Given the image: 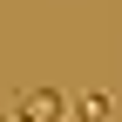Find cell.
I'll list each match as a JSON object with an SVG mask.
<instances>
[{
  "instance_id": "6da1fadb",
  "label": "cell",
  "mask_w": 122,
  "mask_h": 122,
  "mask_svg": "<svg viewBox=\"0 0 122 122\" xmlns=\"http://www.w3.org/2000/svg\"><path fill=\"white\" fill-rule=\"evenodd\" d=\"M14 115H27V122H61V115H68V95H61V88H27V95L14 102Z\"/></svg>"
},
{
  "instance_id": "7a4b0ae2",
  "label": "cell",
  "mask_w": 122,
  "mask_h": 122,
  "mask_svg": "<svg viewBox=\"0 0 122 122\" xmlns=\"http://www.w3.org/2000/svg\"><path fill=\"white\" fill-rule=\"evenodd\" d=\"M81 115H88V122H102V115H115V102L102 95V88H88V95H81Z\"/></svg>"
}]
</instances>
